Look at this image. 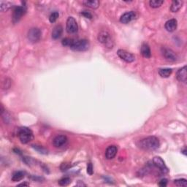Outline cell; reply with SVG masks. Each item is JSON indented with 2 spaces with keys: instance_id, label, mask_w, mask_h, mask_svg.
I'll return each mask as SVG.
<instances>
[{
  "instance_id": "5b68a950",
  "label": "cell",
  "mask_w": 187,
  "mask_h": 187,
  "mask_svg": "<svg viewBox=\"0 0 187 187\" xmlns=\"http://www.w3.org/2000/svg\"><path fill=\"white\" fill-rule=\"evenodd\" d=\"M66 30L69 34H75L78 32V24L73 17H69L67 18L66 24Z\"/></svg>"
},
{
  "instance_id": "8992f818",
  "label": "cell",
  "mask_w": 187,
  "mask_h": 187,
  "mask_svg": "<svg viewBox=\"0 0 187 187\" xmlns=\"http://www.w3.org/2000/svg\"><path fill=\"white\" fill-rule=\"evenodd\" d=\"M26 11V9L25 6H18V7H16L15 8L13 13H12V21H13L14 24L19 21Z\"/></svg>"
},
{
  "instance_id": "2e32d148",
  "label": "cell",
  "mask_w": 187,
  "mask_h": 187,
  "mask_svg": "<svg viewBox=\"0 0 187 187\" xmlns=\"http://www.w3.org/2000/svg\"><path fill=\"white\" fill-rule=\"evenodd\" d=\"M62 32H63V28L61 25H57L53 28L52 31V38L54 39H59L62 36Z\"/></svg>"
},
{
  "instance_id": "d6986e66",
  "label": "cell",
  "mask_w": 187,
  "mask_h": 187,
  "mask_svg": "<svg viewBox=\"0 0 187 187\" xmlns=\"http://www.w3.org/2000/svg\"><path fill=\"white\" fill-rule=\"evenodd\" d=\"M25 177V173L22 171H17L14 172L13 175L12 176V181L13 182H17L21 180L23 178Z\"/></svg>"
},
{
  "instance_id": "484cf974",
  "label": "cell",
  "mask_w": 187,
  "mask_h": 187,
  "mask_svg": "<svg viewBox=\"0 0 187 187\" xmlns=\"http://www.w3.org/2000/svg\"><path fill=\"white\" fill-rule=\"evenodd\" d=\"M70 182H71V179L68 177H65L62 178V179H60L59 180V184L62 186H67V185H69L70 184Z\"/></svg>"
},
{
  "instance_id": "83f0119b",
  "label": "cell",
  "mask_w": 187,
  "mask_h": 187,
  "mask_svg": "<svg viewBox=\"0 0 187 187\" xmlns=\"http://www.w3.org/2000/svg\"><path fill=\"white\" fill-rule=\"evenodd\" d=\"M59 12H58L56 11V12H52V13L49 16L50 22H51V23H54L57 20V18H59Z\"/></svg>"
},
{
  "instance_id": "9c48e42d",
  "label": "cell",
  "mask_w": 187,
  "mask_h": 187,
  "mask_svg": "<svg viewBox=\"0 0 187 187\" xmlns=\"http://www.w3.org/2000/svg\"><path fill=\"white\" fill-rule=\"evenodd\" d=\"M162 55L165 58L166 60L169 62H176L178 59V56L172 50L167 48H163L162 50Z\"/></svg>"
},
{
  "instance_id": "ffe728a7",
  "label": "cell",
  "mask_w": 187,
  "mask_h": 187,
  "mask_svg": "<svg viewBox=\"0 0 187 187\" xmlns=\"http://www.w3.org/2000/svg\"><path fill=\"white\" fill-rule=\"evenodd\" d=\"M183 2L182 1H173L172 2L170 10L172 12H176L182 7Z\"/></svg>"
},
{
  "instance_id": "5bb4252c",
  "label": "cell",
  "mask_w": 187,
  "mask_h": 187,
  "mask_svg": "<svg viewBox=\"0 0 187 187\" xmlns=\"http://www.w3.org/2000/svg\"><path fill=\"white\" fill-rule=\"evenodd\" d=\"M176 78L179 81L183 83H186L187 80V72H186V66H184V67L180 69L177 72L176 74Z\"/></svg>"
},
{
  "instance_id": "cb8c5ba5",
  "label": "cell",
  "mask_w": 187,
  "mask_h": 187,
  "mask_svg": "<svg viewBox=\"0 0 187 187\" xmlns=\"http://www.w3.org/2000/svg\"><path fill=\"white\" fill-rule=\"evenodd\" d=\"M174 184H175L177 186H187V180L184 178H180V179H177L174 180Z\"/></svg>"
},
{
  "instance_id": "44dd1931",
  "label": "cell",
  "mask_w": 187,
  "mask_h": 187,
  "mask_svg": "<svg viewBox=\"0 0 187 187\" xmlns=\"http://www.w3.org/2000/svg\"><path fill=\"white\" fill-rule=\"evenodd\" d=\"M172 70L170 68H164V69H160L159 70V74L162 78H168L170 75L172 74Z\"/></svg>"
},
{
  "instance_id": "d6a6232c",
  "label": "cell",
  "mask_w": 187,
  "mask_h": 187,
  "mask_svg": "<svg viewBox=\"0 0 187 187\" xmlns=\"http://www.w3.org/2000/svg\"><path fill=\"white\" fill-rule=\"evenodd\" d=\"M30 186V184H27V183H23V184H21L18 185V186Z\"/></svg>"
},
{
  "instance_id": "ba28073f",
  "label": "cell",
  "mask_w": 187,
  "mask_h": 187,
  "mask_svg": "<svg viewBox=\"0 0 187 187\" xmlns=\"http://www.w3.org/2000/svg\"><path fill=\"white\" fill-rule=\"evenodd\" d=\"M117 55L122 60H124L126 62H128V63H131V62H133L135 60V57L132 53L125 51V50H118L117 51Z\"/></svg>"
},
{
  "instance_id": "f546056e",
  "label": "cell",
  "mask_w": 187,
  "mask_h": 187,
  "mask_svg": "<svg viewBox=\"0 0 187 187\" xmlns=\"http://www.w3.org/2000/svg\"><path fill=\"white\" fill-rule=\"evenodd\" d=\"M81 15L84 16V17H86V18H89V19H91V18H92V15H91L89 11H83L81 12Z\"/></svg>"
},
{
  "instance_id": "d4e9b609",
  "label": "cell",
  "mask_w": 187,
  "mask_h": 187,
  "mask_svg": "<svg viewBox=\"0 0 187 187\" xmlns=\"http://www.w3.org/2000/svg\"><path fill=\"white\" fill-rule=\"evenodd\" d=\"M74 41L75 40L73 39L66 37V38L62 39V45H64V46H68V47L70 48V46H71V45H72V43H74Z\"/></svg>"
},
{
  "instance_id": "9a60e30c",
  "label": "cell",
  "mask_w": 187,
  "mask_h": 187,
  "mask_svg": "<svg viewBox=\"0 0 187 187\" xmlns=\"http://www.w3.org/2000/svg\"><path fill=\"white\" fill-rule=\"evenodd\" d=\"M177 25H178L177 21L174 19V18H172V19L167 21L165 23V26L167 31H168V32H172L177 29Z\"/></svg>"
},
{
  "instance_id": "7c38bea8",
  "label": "cell",
  "mask_w": 187,
  "mask_h": 187,
  "mask_svg": "<svg viewBox=\"0 0 187 187\" xmlns=\"http://www.w3.org/2000/svg\"><path fill=\"white\" fill-rule=\"evenodd\" d=\"M67 142V138L65 135H58L53 139V144L57 148H60L64 145Z\"/></svg>"
},
{
  "instance_id": "6da1fadb",
  "label": "cell",
  "mask_w": 187,
  "mask_h": 187,
  "mask_svg": "<svg viewBox=\"0 0 187 187\" xmlns=\"http://www.w3.org/2000/svg\"><path fill=\"white\" fill-rule=\"evenodd\" d=\"M140 148L146 151L156 150L159 147V140L154 136H150L141 140L139 142Z\"/></svg>"
},
{
  "instance_id": "1f68e13d",
  "label": "cell",
  "mask_w": 187,
  "mask_h": 187,
  "mask_svg": "<svg viewBox=\"0 0 187 187\" xmlns=\"http://www.w3.org/2000/svg\"><path fill=\"white\" fill-rule=\"evenodd\" d=\"M23 161L25 163L27 164V165H31L33 162V160L31 159L30 157H24V159H23Z\"/></svg>"
},
{
  "instance_id": "4fadbf2b",
  "label": "cell",
  "mask_w": 187,
  "mask_h": 187,
  "mask_svg": "<svg viewBox=\"0 0 187 187\" xmlns=\"http://www.w3.org/2000/svg\"><path fill=\"white\" fill-rule=\"evenodd\" d=\"M118 148L116 145H111L108 148L106 149L105 151V157L107 159H112L116 157L117 153Z\"/></svg>"
},
{
  "instance_id": "e0dca14e",
  "label": "cell",
  "mask_w": 187,
  "mask_h": 187,
  "mask_svg": "<svg viewBox=\"0 0 187 187\" xmlns=\"http://www.w3.org/2000/svg\"><path fill=\"white\" fill-rule=\"evenodd\" d=\"M140 53L143 55V57L145 58H150L151 56V51L150 47L148 44H143L140 48Z\"/></svg>"
},
{
  "instance_id": "4316f807",
  "label": "cell",
  "mask_w": 187,
  "mask_h": 187,
  "mask_svg": "<svg viewBox=\"0 0 187 187\" xmlns=\"http://www.w3.org/2000/svg\"><path fill=\"white\" fill-rule=\"evenodd\" d=\"M33 148H34L36 151H38L39 153H43V154H47L48 153L47 149L43 148V146H40V145H33Z\"/></svg>"
},
{
  "instance_id": "30bf717a",
  "label": "cell",
  "mask_w": 187,
  "mask_h": 187,
  "mask_svg": "<svg viewBox=\"0 0 187 187\" xmlns=\"http://www.w3.org/2000/svg\"><path fill=\"white\" fill-rule=\"evenodd\" d=\"M153 165L155 166L156 167L159 168L160 171H162V173H167L168 172L167 167H166L165 162H164L163 159L159 157H155L153 159Z\"/></svg>"
},
{
  "instance_id": "603a6c76",
  "label": "cell",
  "mask_w": 187,
  "mask_h": 187,
  "mask_svg": "<svg viewBox=\"0 0 187 187\" xmlns=\"http://www.w3.org/2000/svg\"><path fill=\"white\" fill-rule=\"evenodd\" d=\"M164 1H160V0H151V1L149 2L150 6L153 8H158L161 7Z\"/></svg>"
},
{
  "instance_id": "ac0fdd59",
  "label": "cell",
  "mask_w": 187,
  "mask_h": 187,
  "mask_svg": "<svg viewBox=\"0 0 187 187\" xmlns=\"http://www.w3.org/2000/svg\"><path fill=\"white\" fill-rule=\"evenodd\" d=\"M83 4L86 7L92 8V9H97L99 6V2L98 0H85L83 2Z\"/></svg>"
},
{
  "instance_id": "7a4b0ae2",
  "label": "cell",
  "mask_w": 187,
  "mask_h": 187,
  "mask_svg": "<svg viewBox=\"0 0 187 187\" xmlns=\"http://www.w3.org/2000/svg\"><path fill=\"white\" fill-rule=\"evenodd\" d=\"M18 136L21 142L26 144L32 140L33 133L32 130L27 127H21L18 131Z\"/></svg>"
},
{
  "instance_id": "52a82bcc",
  "label": "cell",
  "mask_w": 187,
  "mask_h": 187,
  "mask_svg": "<svg viewBox=\"0 0 187 187\" xmlns=\"http://www.w3.org/2000/svg\"><path fill=\"white\" fill-rule=\"evenodd\" d=\"M27 37L32 43H37L41 38V31L38 28H32L28 32Z\"/></svg>"
},
{
  "instance_id": "277c9868",
  "label": "cell",
  "mask_w": 187,
  "mask_h": 187,
  "mask_svg": "<svg viewBox=\"0 0 187 187\" xmlns=\"http://www.w3.org/2000/svg\"><path fill=\"white\" fill-rule=\"evenodd\" d=\"M70 48L74 51H86L89 48V43L87 39H84L75 40Z\"/></svg>"
},
{
  "instance_id": "4dcf8cb0",
  "label": "cell",
  "mask_w": 187,
  "mask_h": 187,
  "mask_svg": "<svg viewBox=\"0 0 187 187\" xmlns=\"http://www.w3.org/2000/svg\"><path fill=\"white\" fill-rule=\"evenodd\" d=\"M167 180L165 179V178L162 179L159 183V186L162 187H165L167 186Z\"/></svg>"
},
{
  "instance_id": "7402d4cb",
  "label": "cell",
  "mask_w": 187,
  "mask_h": 187,
  "mask_svg": "<svg viewBox=\"0 0 187 187\" xmlns=\"http://www.w3.org/2000/svg\"><path fill=\"white\" fill-rule=\"evenodd\" d=\"M11 7L12 4L10 2H0V10H1L2 12L7 11Z\"/></svg>"
},
{
  "instance_id": "f1b7e54d",
  "label": "cell",
  "mask_w": 187,
  "mask_h": 187,
  "mask_svg": "<svg viewBox=\"0 0 187 187\" xmlns=\"http://www.w3.org/2000/svg\"><path fill=\"white\" fill-rule=\"evenodd\" d=\"M94 172V170H93V165L91 163H89L87 165V173L89 174V175L91 176Z\"/></svg>"
},
{
  "instance_id": "8fae6325",
  "label": "cell",
  "mask_w": 187,
  "mask_h": 187,
  "mask_svg": "<svg viewBox=\"0 0 187 187\" xmlns=\"http://www.w3.org/2000/svg\"><path fill=\"white\" fill-rule=\"evenodd\" d=\"M136 18V13L133 11H130V12H125V13L123 14L120 18V21L122 24H129V23L132 21V20H134L135 18Z\"/></svg>"
},
{
  "instance_id": "3957f363",
  "label": "cell",
  "mask_w": 187,
  "mask_h": 187,
  "mask_svg": "<svg viewBox=\"0 0 187 187\" xmlns=\"http://www.w3.org/2000/svg\"><path fill=\"white\" fill-rule=\"evenodd\" d=\"M98 40L101 43L105 45L106 47L110 48H111L113 46V39H112L110 33L107 32V31H102V32H99L98 35Z\"/></svg>"
}]
</instances>
